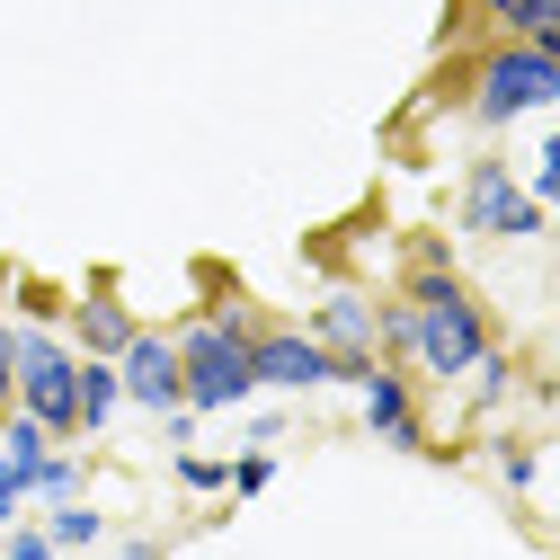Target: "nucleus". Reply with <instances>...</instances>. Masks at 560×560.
<instances>
[{"label":"nucleus","mask_w":560,"mask_h":560,"mask_svg":"<svg viewBox=\"0 0 560 560\" xmlns=\"http://www.w3.org/2000/svg\"><path fill=\"white\" fill-rule=\"evenodd\" d=\"M400 303H409V320H418L409 365L428 374V383H463V374L489 357V347H499V320L480 312V294L463 285V267L445 258V241H418V249H409Z\"/></svg>","instance_id":"1"},{"label":"nucleus","mask_w":560,"mask_h":560,"mask_svg":"<svg viewBox=\"0 0 560 560\" xmlns=\"http://www.w3.org/2000/svg\"><path fill=\"white\" fill-rule=\"evenodd\" d=\"M249 338H258V320L241 303H223V312H205V320L178 329V365H187V409L196 418H223V409H249L258 400Z\"/></svg>","instance_id":"2"},{"label":"nucleus","mask_w":560,"mask_h":560,"mask_svg":"<svg viewBox=\"0 0 560 560\" xmlns=\"http://www.w3.org/2000/svg\"><path fill=\"white\" fill-rule=\"evenodd\" d=\"M542 107H560V62H551L534 36H508V45H489V54L471 62L463 116H471L480 133H508V125H525V116H542Z\"/></svg>","instance_id":"3"},{"label":"nucleus","mask_w":560,"mask_h":560,"mask_svg":"<svg viewBox=\"0 0 560 560\" xmlns=\"http://www.w3.org/2000/svg\"><path fill=\"white\" fill-rule=\"evenodd\" d=\"M19 409L62 445L81 436V347L54 320H19Z\"/></svg>","instance_id":"4"},{"label":"nucleus","mask_w":560,"mask_h":560,"mask_svg":"<svg viewBox=\"0 0 560 560\" xmlns=\"http://www.w3.org/2000/svg\"><path fill=\"white\" fill-rule=\"evenodd\" d=\"M454 223L471 232V241H542V205H534V187L499 161V152H480L471 170H463V196H454Z\"/></svg>","instance_id":"5"},{"label":"nucleus","mask_w":560,"mask_h":560,"mask_svg":"<svg viewBox=\"0 0 560 560\" xmlns=\"http://www.w3.org/2000/svg\"><path fill=\"white\" fill-rule=\"evenodd\" d=\"M374 312H383V294H365V285H329V294L312 303V320H303V329L329 347V357H338V383H347V392H357V383L383 365V357H374Z\"/></svg>","instance_id":"6"},{"label":"nucleus","mask_w":560,"mask_h":560,"mask_svg":"<svg viewBox=\"0 0 560 560\" xmlns=\"http://www.w3.org/2000/svg\"><path fill=\"white\" fill-rule=\"evenodd\" d=\"M249 365H258V392H329V383H338V357H329L303 320H258Z\"/></svg>","instance_id":"7"},{"label":"nucleus","mask_w":560,"mask_h":560,"mask_svg":"<svg viewBox=\"0 0 560 560\" xmlns=\"http://www.w3.org/2000/svg\"><path fill=\"white\" fill-rule=\"evenodd\" d=\"M116 374H125V409H152V418L187 409L178 329H133V338H125V357H116Z\"/></svg>","instance_id":"8"},{"label":"nucleus","mask_w":560,"mask_h":560,"mask_svg":"<svg viewBox=\"0 0 560 560\" xmlns=\"http://www.w3.org/2000/svg\"><path fill=\"white\" fill-rule=\"evenodd\" d=\"M357 392H365V436H383L392 454H436L428 418H418V383H409L400 365H374Z\"/></svg>","instance_id":"9"},{"label":"nucleus","mask_w":560,"mask_h":560,"mask_svg":"<svg viewBox=\"0 0 560 560\" xmlns=\"http://www.w3.org/2000/svg\"><path fill=\"white\" fill-rule=\"evenodd\" d=\"M133 329H143V320L116 303V285H90L72 312H62V338H72L81 357H125V338H133Z\"/></svg>","instance_id":"10"},{"label":"nucleus","mask_w":560,"mask_h":560,"mask_svg":"<svg viewBox=\"0 0 560 560\" xmlns=\"http://www.w3.org/2000/svg\"><path fill=\"white\" fill-rule=\"evenodd\" d=\"M116 409H125V374H116V357H81V436H107Z\"/></svg>","instance_id":"11"},{"label":"nucleus","mask_w":560,"mask_h":560,"mask_svg":"<svg viewBox=\"0 0 560 560\" xmlns=\"http://www.w3.org/2000/svg\"><path fill=\"white\" fill-rule=\"evenodd\" d=\"M170 480L187 489V499H232V454H196V445H178V454H170Z\"/></svg>","instance_id":"12"},{"label":"nucleus","mask_w":560,"mask_h":560,"mask_svg":"<svg viewBox=\"0 0 560 560\" xmlns=\"http://www.w3.org/2000/svg\"><path fill=\"white\" fill-rule=\"evenodd\" d=\"M463 383H471V418H499L508 392H516V357H508V347H489V357H480Z\"/></svg>","instance_id":"13"},{"label":"nucleus","mask_w":560,"mask_h":560,"mask_svg":"<svg viewBox=\"0 0 560 560\" xmlns=\"http://www.w3.org/2000/svg\"><path fill=\"white\" fill-rule=\"evenodd\" d=\"M45 534H54V551H90V542H107V516L90 499H62V508H45Z\"/></svg>","instance_id":"14"},{"label":"nucleus","mask_w":560,"mask_h":560,"mask_svg":"<svg viewBox=\"0 0 560 560\" xmlns=\"http://www.w3.org/2000/svg\"><path fill=\"white\" fill-rule=\"evenodd\" d=\"M471 10L499 27V36H542V27H560V0H471Z\"/></svg>","instance_id":"15"},{"label":"nucleus","mask_w":560,"mask_h":560,"mask_svg":"<svg viewBox=\"0 0 560 560\" xmlns=\"http://www.w3.org/2000/svg\"><path fill=\"white\" fill-rule=\"evenodd\" d=\"M489 471H499V489H508V499H534V480H542V454H534L525 436H499V445H489Z\"/></svg>","instance_id":"16"},{"label":"nucleus","mask_w":560,"mask_h":560,"mask_svg":"<svg viewBox=\"0 0 560 560\" xmlns=\"http://www.w3.org/2000/svg\"><path fill=\"white\" fill-rule=\"evenodd\" d=\"M90 489V463L81 454H45V471H36V508H62V499H81Z\"/></svg>","instance_id":"17"},{"label":"nucleus","mask_w":560,"mask_h":560,"mask_svg":"<svg viewBox=\"0 0 560 560\" xmlns=\"http://www.w3.org/2000/svg\"><path fill=\"white\" fill-rule=\"evenodd\" d=\"M267 480H276V454H267V445H241V454H232V499H258Z\"/></svg>","instance_id":"18"},{"label":"nucleus","mask_w":560,"mask_h":560,"mask_svg":"<svg viewBox=\"0 0 560 560\" xmlns=\"http://www.w3.org/2000/svg\"><path fill=\"white\" fill-rule=\"evenodd\" d=\"M0 560H62V551H54L45 525H10V534H0Z\"/></svg>","instance_id":"19"},{"label":"nucleus","mask_w":560,"mask_h":560,"mask_svg":"<svg viewBox=\"0 0 560 560\" xmlns=\"http://www.w3.org/2000/svg\"><path fill=\"white\" fill-rule=\"evenodd\" d=\"M0 383H19V320L0 312Z\"/></svg>","instance_id":"20"},{"label":"nucleus","mask_w":560,"mask_h":560,"mask_svg":"<svg viewBox=\"0 0 560 560\" xmlns=\"http://www.w3.org/2000/svg\"><path fill=\"white\" fill-rule=\"evenodd\" d=\"M525 187H534L542 214H560V170H542V161H534V178H525Z\"/></svg>","instance_id":"21"},{"label":"nucleus","mask_w":560,"mask_h":560,"mask_svg":"<svg viewBox=\"0 0 560 560\" xmlns=\"http://www.w3.org/2000/svg\"><path fill=\"white\" fill-rule=\"evenodd\" d=\"M285 436V409H249V445H276Z\"/></svg>","instance_id":"22"},{"label":"nucleus","mask_w":560,"mask_h":560,"mask_svg":"<svg viewBox=\"0 0 560 560\" xmlns=\"http://www.w3.org/2000/svg\"><path fill=\"white\" fill-rule=\"evenodd\" d=\"M116 560H170V551H161L152 534H125V542H116Z\"/></svg>","instance_id":"23"},{"label":"nucleus","mask_w":560,"mask_h":560,"mask_svg":"<svg viewBox=\"0 0 560 560\" xmlns=\"http://www.w3.org/2000/svg\"><path fill=\"white\" fill-rule=\"evenodd\" d=\"M19 508H27V499H19V489H10V480H0V525H19Z\"/></svg>","instance_id":"24"},{"label":"nucleus","mask_w":560,"mask_h":560,"mask_svg":"<svg viewBox=\"0 0 560 560\" xmlns=\"http://www.w3.org/2000/svg\"><path fill=\"white\" fill-rule=\"evenodd\" d=\"M542 170H560V125H551V133H542Z\"/></svg>","instance_id":"25"},{"label":"nucleus","mask_w":560,"mask_h":560,"mask_svg":"<svg viewBox=\"0 0 560 560\" xmlns=\"http://www.w3.org/2000/svg\"><path fill=\"white\" fill-rule=\"evenodd\" d=\"M10 409H19V383H0V428H10Z\"/></svg>","instance_id":"26"},{"label":"nucleus","mask_w":560,"mask_h":560,"mask_svg":"<svg viewBox=\"0 0 560 560\" xmlns=\"http://www.w3.org/2000/svg\"><path fill=\"white\" fill-rule=\"evenodd\" d=\"M534 45H542V54H551V62H560V27H542V36H534Z\"/></svg>","instance_id":"27"}]
</instances>
